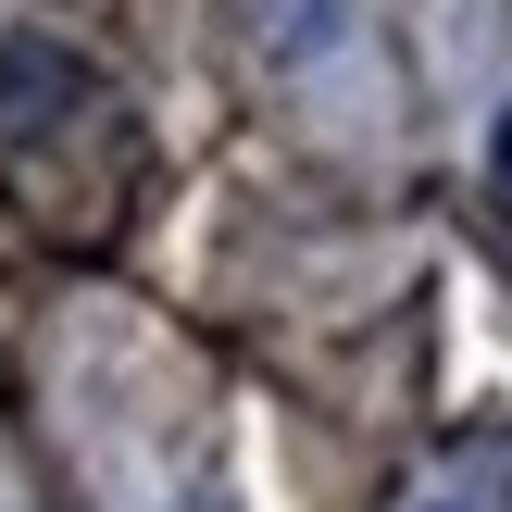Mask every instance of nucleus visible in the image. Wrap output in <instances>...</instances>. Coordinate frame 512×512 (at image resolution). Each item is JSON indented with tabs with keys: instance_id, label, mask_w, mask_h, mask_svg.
Segmentation results:
<instances>
[{
	"instance_id": "1",
	"label": "nucleus",
	"mask_w": 512,
	"mask_h": 512,
	"mask_svg": "<svg viewBox=\"0 0 512 512\" xmlns=\"http://www.w3.org/2000/svg\"><path fill=\"white\" fill-rule=\"evenodd\" d=\"M338 25H350V0H288V13H263V38H275V50L300 63V50H325Z\"/></svg>"
},
{
	"instance_id": "2",
	"label": "nucleus",
	"mask_w": 512,
	"mask_h": 512,
	"mask_svg": "<svg viewBox=\"0 0 512 512\" xmlns=\"http://www.w3.org/2000/svg\"><path fill=\"white\" fill-rule=\"evenodd\" d=\"M488 188H500V213H512V100H500V125H488Z\"/></svg>"
},
{
	"instance_id": "3",
	"label": "nucleus",
	"mask_w": 512,
	"mask_h": 512,
	"mask_svg": "<svg viewBox=\"0 0 512 512\" xmlns=\"http://www.w3.org/2000/svg\"><path fill=\"white\" fill-rule=\"evenodd\" d=\"M438 512H450V500H438Z\"/></svg>"
}]
</instances>
